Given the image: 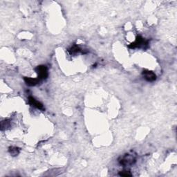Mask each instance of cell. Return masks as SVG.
<instances>
[{"instance_id":"6da1fadb","label":"cell","mask_w":177,"mask_h":177,"mask_svg":"<svg viewBox=\"0 0 177 177\" xmlns=\"http://www.w3.org/2000/svg\"><path fill=\"white\" fill-rule=\"evenodd\" d=\"M148 44V41H145L141 36H138L136 37V40L134 41L133 43H131L130 45L129 46V48L131 49H136V48H140L141 46H144L145 45Z\"/></svg>"},{"instance_id":"7a4b0ae2","label":"cell","mask_w":177,"mask_h":177,"mask_svg":"<svg viewBox=\"0 0 177 177\" xmlns=\"http://www.w3.org/2000/svg\"><path fill=\"white\" fill-rule=\"evenodd\" d=\"M36 70L37 74H38V78L39 79H46L48 77V70H47V68L45 66H38Z\"/></svg>"},{"instance_id":"3957f363","label":"cell","mask_w":177,"mask_h":177,"mask_svg":"<svg viewBox=\"0 0 177 177\" xmlns=\"http://www.w3.org/2000/svg\"><path fill=\"white\" fill-rule=\"evenodd\" d=\"M136 161L135 158H133V156H131L129 154H127V155L121 159V161H120V163L122 165H132V164L134 163V162Z\"/></svg>"},{"instance_id":"277c9868","label":"cell","mask_w":177,"mask_h":177,"mask_svg":"<svg viewBox=\"0 0 177 177\" xmlns=\"http://www.w3.org/2000/svg\"><path fill=\"white\" fill-rule=\"evenodd\" d=\"M143 76L145 79L148 82H154L156 79V74L154 72L148 70H144L143 72Z\"/></svg>"},{"instance_id":"5b68a950","label":"cell","mask_w":177,"mask_h":177,"mask_svg":"<svg viewBox=\"0 0 177 177\" xmlns=\"http://www.w3.org/2000/svg\"><path fill=\"white\" fill-rule=\"evenodd\" d=\"M29 103L30 104H31L32 106H33L37 109H40V110H43L44 109L43 104H42L40 102L37 101V100L35 99L33 97H32V96L29 97Z\"/></svg>"},{"instance_id":"8992f818","label":"cell","mask_w":177,"mask_h":177,"mask_svg":"<svg viewBox=\"0 0 177 177\" xmlns=\"http://www.w3.org/2000/svg\"><path fill=\"white\" fill-rule=\"evenodd\" d=\"M24 81L29 86H35L39 83V80L37 78H24Z\"/></svg>"},{"instance_id":"52a82bcc","label":"cell","mask_w":177,"mask_h":177,"mask_svg":"<svg viewBox=\"0 0 177 177\" xmlns=\"http://www.w3.org/2000/svg\"><path fill=\"white\" fill-rule=\"evenodd\" d=\"M9 152L12 156H17L19 153V149L18 148H16V147H11L9 148Z\"/></svg>"},{"instance_id":"ba28073f","label":"cell","mask_w":177,"mask_h":177,"mask_svg":"<svg viewBox=\"0 0 177 177\" xmlns=\"http://www.w3.org/2000/svg\"><path fill=\"white\" fill-rule=\"evenodd\" d=\"M69 51L71 54H76V53H79V52H80L81 49L79 46H78L77 45H74L69 50Z\"/></svg>"},{"instance_id":"9c48e42d","label":"cell","mask_w":177,"mask_h":177,"mask_svg":"<svg viewBox=\"0 0 177 177\" xmlns=\"http://www.w3.org/2000/svg\"><path fill=\"white\" fill-rule=\"evenodd\" d=\"M119 175L121 176H131L132 174L129 171H122L119 173Z\"/></svg>"}]
</instances>
